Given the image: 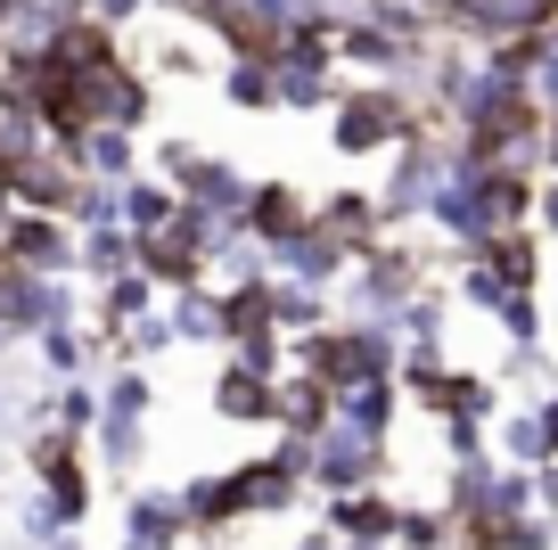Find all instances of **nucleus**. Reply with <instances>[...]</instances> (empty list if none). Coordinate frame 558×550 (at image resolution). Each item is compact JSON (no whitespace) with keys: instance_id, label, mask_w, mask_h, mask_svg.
<instances>
[{"instance_id":"obj_1","label":"nucleus","mask_w":558,"mask_h":550,"mask_svg":"<svg viewBox=\"0 0 558 550\" xmlns=\"http://www.w3.org/2000/svg\"><path fill=\"white\" fill-rule=\"evenodd\" d=\"M411 123H427V116H418V99L395 83V74H369V83L337 91V107H329V148H337V156H378V148H395Z\"/></svg>"},{"instance_id":"obj_2","label":"nucleus","mask_w":558,"mask_h":550,"mask_svg":"<svg viewBox=\"0 0 558 550\" xmlns=\"http://www.w3.org/2000/svg\"><path fill=\"white\" fill-rule=\"evenodd\" d=\"M444 181H452V132L444 123H411V132L395 140V172H386V223L395 230H411V223H427L436 214V198H444Z\"/></svg>"},{"instance_id":"obj_3","label":"nucleus","mask_w":558,"mask_h":550,"mask_svg":"<svg viewBox=\"0 0 558 550\" xmlns=\"http://www.w3.org/2000/svg\"><path fill=\"white\" fill-rule=\"evenodd\" d=\"M386 477H395L386 435H362V428H345V419H329V428L313 435V485L320 493H353V485H386Z\"/></svg>"},{"instance_id":"obj_4","label":"nucleus","mask_w":558,"mask_h":550,"mask_svg":"<svg viewBox=\"0 0 558 550\" xmlns=\"http://www.w3.org/2000/svg\"><path fill=\"white\" fill-rule=\"evenodd\" d=\"M0 255L17 272H83V230L66 214H41V206H17L9 230H0Z\"/></svg>"},{"instance_id":"obj_5","label":"nucleus","mask_w":558,"mask_h":550,"mask_svg":"<svg viewBox=\"0 0 558 550\" xmlns=\"http://www.w3.org/2000/svg\"><path fill=\"white\" fill-rule=\"evenodd\" d=\"M271 272H279V279H304V288H337V279L353 272V247L313 214L304 230H288V239L271 247Z\"/></svg>"},{"instance_id":"obj_6","label":"nucleus","mask_w":558,"mask_h":550,"mask_svg":"<svg viewBox=\"0 0 558 550\" xmlns=\"http://www.w3.org/2000/svg\"><path fill=\"white\" fill-rule=\"evenodd\" d=\"M329 526L345 550H386L402 526V501L386 493V485H353V493H329Z\"/></svg>"},{"instance_id":"obj_7","label":"nucleus","mask_w":558,"mask_h":550,"mask_svg":"<svg viewBox=\"0 0 558 550\" xmlns=\"http://www.w3.org/2000/svg\"><path fill=\"white\" fill-rule=\"evenodd\" d=\"M181 198H190L197 214H214V223H246V198H255V181H246L239 165H222V156L197 148L190 172H181Z\"/></svg>"},{"instance_id":"obj_8","label":"nucleus","mask_w":558,"mask_h":550,"mask_svg":"<svg viewBox=\"0 0 558 550\" xmlns=\"http://www.w3.org/2000/svg\"><path fill=\"white\" fill-rule=\"evenodd\" d=\"M214 411H222L230 428H246V419H279V379L230 354L222 370H214Z\"/></svg>"},{"instance_id":"obj_9","label":"nucleus","mask_w":558,"mask_h":550,"mask_svg":"<svg viewBox=\"0 0 558 550\" xmlns=\"http://www.w3.org/2000/svg\"><path fill=\"white\" fill-rule=\"evenodd\" d=\"M181 542H190L181 493H132V510H123V550H181Z\"/></svg>"},{"instance_id":"obj_10","label":"nucleus","mask_w":558,"mask_h":550,"mask_svg":"<svg viewBox=\"0 0 558 550\" xmlns=\"http://www.w3.org/2000/svg\"><path fill=\"white\" fill-rule=\"evenodd\" d=\"M313 214L353 247V255H362V247H378L386 230H395V223H386V198H378V190H329V198H313Z\"/></svg>"},{"instance_id":"obj_11","label":"nucleus","mask_w":558,"mask_h":550,"mask_svg":"<svg viewBox=\"0 0 558 550\" xmlns=\"http://www.w3.org/2000/svg\"><path fill=\"white\" fill-rule=\"evenodd\" d=\"M58 148H74V165L99 172V181H132L140 172V132H123V123H90V132L58 140Z\"/></svg>"},{"instance_id":"obj_12","label":"nucleus","mask_w":558,"mask_h":550,"mask_svg":"<svg viewBox=\"0 0 558 550\" xmlns=\"http://www.w3.org/2000/svg\"><path fill=\"white\" fill-rule=\"evenodd\" d=\"M313 223V198L296 190V181H255V198H246V230H255L263 247H279L288 230Z\"/></svg>"},{"instance_id":"obj_13","label":"nucleus","mask_w":558,"mask_h":550,"mask_svg":"<svg viewBox=\"0 0 558 550\" xmlns=\"http://www.w3.org/2000/svg\"><path fill=\"white\" fill-rule=\"evenodd\" d=\"M395 411H402V386H395V379H353V386H337V419H345V428H362V435H395Z\"/></svg>"},{"instance_id":"obj_14","label":"nucleus","mask_w":558,"mask_h":550,"mask_svg":"<svg viewBox=\"0 0 558 550\" xmlns=\"http://www.w3.org/2000/svg\"><path fill=\"white\" fill-rule=\"evenodd\" d=\"M181 214V190L165 181V172H132L123 181V230H140V239H157L165 223Z\"/></svg>"},{"instance_id":"obj_15","label":"nucleus","mask_w":558,"mask_h":550,"mask_svg":"<svg viewBox=\"0 0 558 550\" xmlns=\"http://www.w3.org/2000/svg\"><path fill=\"white\" fill-rule=\"evenodd\" d=\"M157 296H165V288L140 272V263H132V272H116V279H99V328H107V337H116V328H132L140 312H157Z\"/></svg>"},{"instance_id":"obj_16","label":"nucleus","mask_w":558,"mask_h":550,"mask_svg":"<svg viewBox=\"0 0 558 550\" xmlns=\"http://www.w3.org/2000/svg\"><path fill=\"white\" fill-rule=\"evenodd\" d=\"M90 461H99V468H140V461H148V419L99 411V428H90Z\"/></svg>"},{"instance_id":"obj_17","label":"nucleus","mask_w":558,"mask_h":550,"mask_svg":"<svg viewBox=\"0 0 558 550\" xmlns=\"http://www.w3.org/2000/svg\"><path fill=\"white\" fill-rule=\"evenodd\" d=\"M173 328H181V345H222V288L214 279L173 288Z\"/></svg>"},{"instance_id":"obj_18","label":"nucleus","mask_w":558,"mask_h":550,"mask_svg":"<svg viewBox=\"0 0 558 550\" xmlns=\"http://www.w3.org/2000/svg\"><path fill=\"white\" fill-rule=\"evenodd\" d=\"M132 263H140V230H123V223L83 230V272L90 279H116V272H132Z\"/></svg>"},{"instance_id":"obj_19","label":"nucleus","mask_w":558,"mask_h":550,"mask_svg":"<svg viewBox=\"0 0 558 550\" xmlns=\"http://www.w3.org/2000/svg\"><path fill=\"white\" fill-rule=\"evenodd\" d=\"M222 99H230V107H246V116L279 107V74H271V58H230V67H222Z\"/></svg>"},{"instance_id":"obj_20","label":"nucleus","mask_w":558,"mask_h":550,"mask_svg":"<svg viewBox=\"0 0 558 550\" xmlns=\"http://www.w3.org/2000/svg\"><path fill=\"white\" fill-rule=\"evenodd\" d=\"M107 411H123V419H148V411H157V379H148L140 361H123L116 379H107Z\"/></svg>"},{"instance_id":"obj_21","label":"nucleus","mask_w":558,"mask_h":550,"mask_svg":"<svg viewBox=\"0 0 558 550\" xmlns=\"http://www.w3.org/2000/svg\"><path fill=\"white\" fill-rule=\"evenodd\" d=\"M501 452L518 468H542V411H518V419H501Z\"/></svg>"},{"instance_id":"obj_22","label":"nucleus","mask_w":558,"mask_h":550,"mask_svg":"<svg viewBox=\"0 0 558 550\" xmlns=\"http://www.w3.org/2000/svg\"><path fill=\"white\" fill-rule=\"evenodd\" d=\"M148 74H206V58H197L190 41H157V50H148Z\"/></svg>"},{"instance_id":"obj_23","label":"nucleus","mask_w":558,"mask_h":550,"mask_svg":"<svg viewBox=\"0 0 558 550\" xmlns=\"http://www.w3.org/2000/svg\"><path fill=\"white\" fill-rule=\"evenodd\" d=\"M534 223H542V239H558V172H542V190H534Z\"/></svg>"},{"instance_id":"obj_24","label":"nucleus","mask_w":558,"mask_h":550,"mask_svg":"<svg viewBox=\"0 0 558 550\" xmlns=\"http://www.w3.org/2000/svg\"><path fill=\"white\" fill-rule=\"evenodd\" d=\"M140 9H157V0H90V17H107V25H116V34H123V25H132V17H140Z\"/></svg>"},{"instance_id":"obj_25","label":"nucleus","mask_w":558,"mask_h":550,"mask_svg":"<svg viewBox=\"0 0 558 550\" xmlns=\"http://www.w3.org/2000/svg\"><path fill=\"white\" fill-rule=\"evenodd\" d=\"M534 411H542V461H558V395H542Z\"/></svg>"},{"instance_id":"obj_26","label":"nucleus","mask_w":558,"mask_h":550,"mask_svg":"<svg viewBox=\"0 0 558 550\" xmlns=\"http://www.w3.org/2000/svg\"><path fill=\"white\" fill-rule=\"evenodd\" d=\"M255 9H263V17H271V25H296L304 9H313V0H255Z\"/></svg>"},{"instance_id":"obj_27","label":"nucleus","mask_w":558,"mask_h":550,"mask_svg":"<svg viewBox=\"0 0 558 550\" xmlns=\"http://www.w3.org/2000/svg\"><path fill=\"white\" fill-rule=\"evenodd\" d=\"M534 477H542V510H550V517H558V461H542V468H534Z\"/></svg>"},{"instance_id":"obj_28","label":"nucleus","mask_w":558,"mask_h":550,"mask_svg":"<svg viewBox=\"0 0 558 550\" xmlns=\"http://www.w3.org/2000/svg\"><path fill=\"white\" fill-rule=\"evenodd\" d=\"M296 550H345V542H337V526H313V534H304Z\"/></svg>"},{"instance_id":"obj_29","label":"nucleus","mask_w":558,"mask_h":550,"mask_svg":"<svg viewBox=\"0 0 558 550\" xmlns=\"http://www.w3.org/2000/svg\"><path fill=\"white\" fill-rule=\"evenodd\" d=\"M34 550H83V542H74V526H66V534H50V542H34Z\"/></svg>"},{"instance_id":"obj_30","label":"nucleus","mask_w":558,"mask_h":550,"mask_svg":"<svg viewBox=\"0 0 558 550\" xmlns=\"http://www.w3.org/2000/svg\"><path fill=\"white\" fill-rule=\"evenodd\" d=\"M0 428H9V395H0Z\"/></svg>"}]
</instances>
